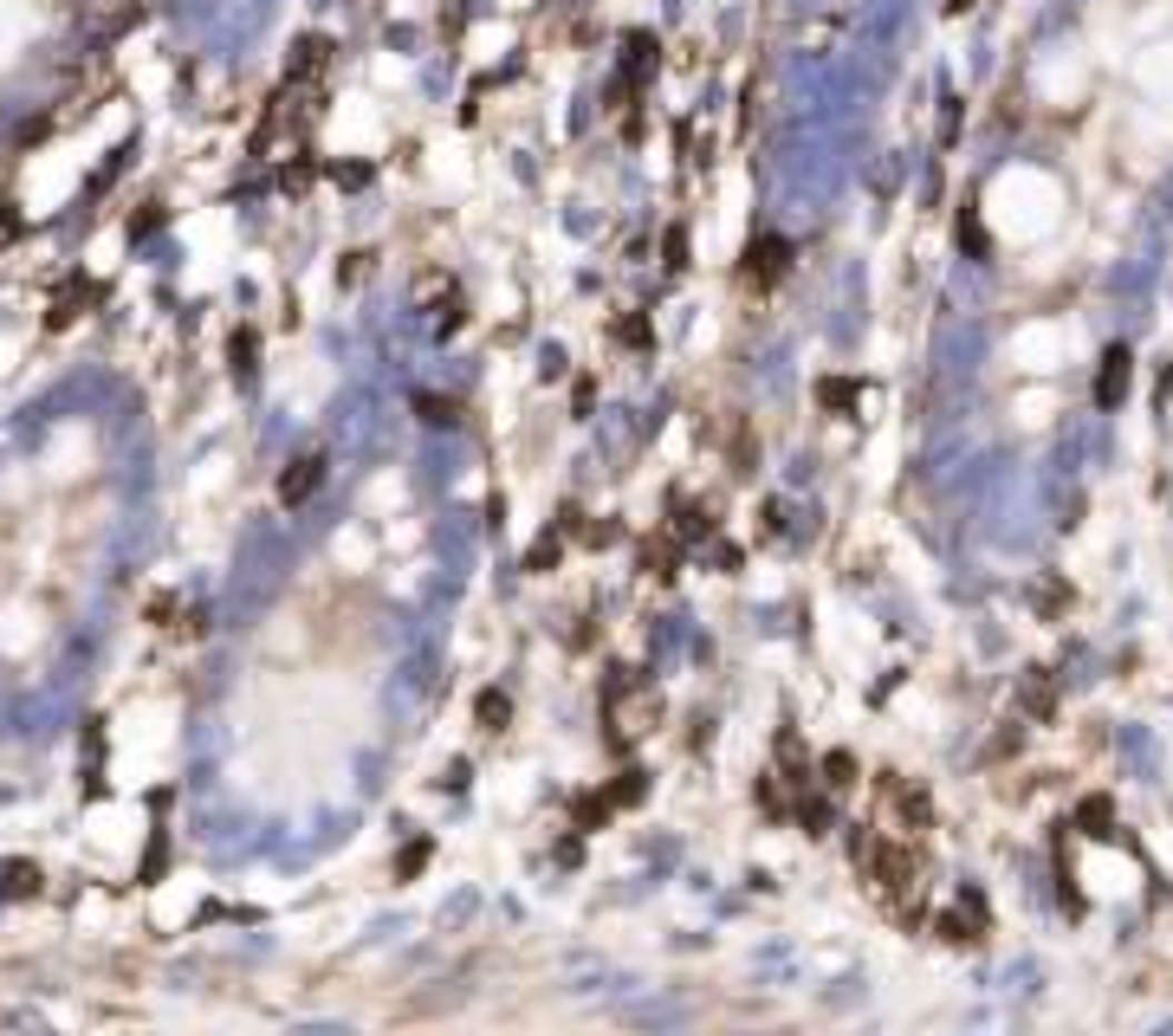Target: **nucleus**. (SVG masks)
Returning <instances> with one entry per match:
<instances>
[{
	"label": "nucleus",
	"mask_w": 1173,
	"mask_h": 1036,
	"mask_svg": "<svg viewBox=\"0 0 1173 1036\" xmlns=\"http://www.w3.org/2000/svg\"><path fill=\"white\" fill-rule=\"evenodd\" d=\"M849 855H856V868H863V881H869L895 914H908V894L921 900V849H914V836H888V829H856V843H849Z\"/></svg>",
	"instance_id": "1"
},
{
	"label": "nucleus",
	"mask_w": 1173,
	"mask_h": 1036,
	"mask_svg": "<svg viewBox=\"0 0 1173 1036\" xmlns=\"http://www.w3.org/2000/svg\"><path fill=\"white\" fill-rule=\"evenodd\" d=\"M655 719H662V694L648 687L636 667H609V680H604V726H609V745H616V751H629V745L643 739Z\"/></svg>",
	"instance_id": "2"
},
{
	"label": "nucleus",
	"mask_w": 1173,
	"mask_h": 1036,
	"mask_svg": "<svg viewBox=\"0 0 1173 1036\" xmlns=\"http://www.w3.org/2000/svg\"><path fill=\"white\" fill-rule=\"evenodd\" d=\"M739 272H746V286L772 292V286H778V279L792 272V247H785L778 233H758L753 247H746V266H739Z\"/></svg>",
	"instance_id": "3"
},
{
	"label": "nucleus",
	"mask_w": 1173,
	"mask_h": 1036,
	"mask_svg": "<svg viewBox=\"0 0 1173 1036\" xmlns=\"http://www.w3.org/2000/svg\"><path fill=\"white\" fill-rule=\"evenodd\" d=\"M325 474H331V460H325V454H299V460L279 474V506H305V499L325 486Z\"/></svg>",
	"instance_id": "4"
},
{
	"label": "nucleus",
	"mask_w": 1173,
	"mask_h": 1036,
	"mask_svg": "<svg viewBox=\"0 0 1173 1036\" xmlns=\"http://www.w3.org/2000/svg\"><path fill=\"white\" fill-rule=\"evenodd\" d=\"M934 926H941L946 946H980V939H985V900H980V894H966V900H960L953 914H941Z\"/></svg>",
	"instance_id": "5"
},
{
	"label": "nucleus",
	"mask_w": 1173,
	"mask_h": 1036,
	"mask_svg": "<svg viewBox=\"0 0 1173 1036\" xmlns=\"http://www.w3.org/2000/svg\"><path fill=\"white\" fill-rule=\"evenodd\" d=\"M1129 376H1135V357H1129V343H1109L1102 350V370H1096V402L1115 408L1122 396H1129Z\"/></svg>",
	"instance_id": "6"
},
{
	"label": "nucleus",
	"mask_w": 1173,
	"mask_h": 1036,
	"mask_svg": "<svg viewBox=\"0 0 1173 1036\" xmlns=\"http://www.w3.org/2000/svg\"><path fill=\"white\" fill-rule=\"evenodd\" d=\"M228 370H233V382H254V370H260V331L254 325H240L228 337Z\"/></svg>",
	"instance_id": "7"
},
{
	"label": "nucleus",
	"mask_w": 1173,
	"mask_h": 1036,
	"mask_svg": "<svg viewBox=\"0 0 1173 1036\" xmlns=\"http://www.w3.org/2000/svg\"><path fill=\"white\" fill-rule=\"evenodd\" d=\"M1076 829H1083V836H1096V843H1115V804H1109V797H1083V804H1076Z\"/></svg>",
	"instance_id": "8"
},
{
	"label": "nucleus",
	"mask_w": 1173,
	"mask_h": 1036,
	"mask_svg": "<svg viewBox=\"0 0 1173 1036\" xmlns=\"http://www.w3.org/2000/svg\"><path fill=\"white\" fill-rule=\"evenodd\" d=\"M675 557H682V538H675V531H668V538H648L643 545V577L675 584Z\"/></svg>",
	"instance_id": "9"
},
{
	"label": "nucleus",
	"mask_w": 1173,
	"mask_h": 1036,
	"mask_svg": "<svg viewBox=\"0 0 1173 1036\" xmlns=\"http://www.w3.org/2000/svg\"><path fill=\"white\" fill-rule=\"evenodd\" d=\"M1018 706L1031 713V719H1051V713H1057V680H1051V667H1037V674L1024 680Z\"/></svg>",
	"instance_id": "10"
},
{
	"label": "nucleus",
	"mask_w": 1173,
	"mask_h": 1036,
	"mask_svg": "<svg viewBox=\"0 0 1173 1036\" xmlns=\"http://www.w3.org/2000/svg\"><path fill=\"white\" fill-rule=\"evenodd\" d=\"M714 531H719V518L707 512V506H694V499L675 506V538H682V545H700V538H714Z\"/></svg>",
	"instance_id": "11"
},
{
	"label": "nucleus",
	"mask_w": 1173,
	"mask_h": 1036,
	"mask_svg": "<svg viewBox=\"0 0 1173 1036\" xmlns=\"http://www.w3.org/2000/svg\"><path fill=\"white\" fill-rule=\"evenodd\" d=\"M817 771H824V777H817V790H824V797H849V790H856V758H849V751H831Z\"/></svg>",
	"instance_id": "12"
},
{
	"label": "nucleus",
	"mask_w": 1173,
	"mask_h": 1036,
	"mask_svg": "<svg viewBox=\"0 0 1173 1036\" xmlns=\"http://www.w3.org/2000/svg\"><path fill=\"white\" fill-rule=\"evenodd\" d=\"M325 66H331V39L305 33L299 46H292V78H318Z\"/></svg>",
	"instance_id": "13"
},
{
	"label": "nucleus",
	"mask_w": 1173,
	"mask_h": 1036,
	"mask_svg": "<svg viewBox=\"0 0 1173 1036\" xmlns=\"http://www.w3.org/2000/svg\"><path fill=\"white\" fill-rule=\"evenodd\" d=\"M474 719H480V733H506V719H513V700H506L499 687H487V694L474 700Z\"/></svg>",
	"instance_id": "14"
},
{
	"label": "nucleus",
	"mask_w": 1173,
	"mask_h": 1036,
	"mask_svg": "<svg viewBox=\"0 0 1173 1036\" xmlns=\"http://www.w3.org/2000/svg\"><path fill=\"white\" fill-rule=\"evenodd\" d=\"M817 402L843 415V408H856V402H863V382H849V376H824V382H817Z\"/></svg>",
	"instance_id": "15"
},
{
	"label": "nucleus",
	"mask_w": 1173,
	"mask_h": 1036,
	"mask_svg": "<svg viewBox=\"0 0 1173 1036\" xmlns=\"http://www.w3.org/2000/svg\"><path fill=\"white\" fill-rule=\"evenodd\" d=\"M558 557H565V531H545V538H538V545L526 551V570H531V577H545Z\"/></svg>",
	"instance_id": "16"
},
{
	"label": "nucleus",
	"mask_w": 1173,
	"mask_h": 1036,
	"mask_svg": "<svg viewBox=\"0 0 1173 1036\" xmlns=\"http://www.w3.org/2000/svg\"><path fill=\"white\" fill-rule=\"evenodd\" d=\"M609 810H616V804H609L604 790H590V797H577V829H597V823H609Z\"/></svg>",
	"instance_id": "17"
},
{
	"label": "nucleus",
	"mask_w": 1173,
	"mask_h": 1036,
	"mask_svg": "<svg viewBox=\"0 0 1173 1036\" xmlns=\"http://www.w3.org/2000/svg\"><path fill=\"white\" fill-rule=\"evenodd\" d=\"M416 408H421V421H428V428H455V421H460L455 402H441V396H416Z\"/></svg>",
	"instance_id": "18"
},
{
	"label": "nucleus",
	"mask_w": 1173,
	"mask_h": 1036,
	"mask_svg": "<svg viewBox=\"0 0 1173 1036\" xmlns=\"http://www.w3.org/2000/svg\"><path fill=\"white\" fill-rule=\"evenodd\" d=\"M428 855H435L428 843H409V849L396 855V881H416L421 868H428Z\"/></svg>",
	"instance_id": "19"
},
{
	"label": "nucleus",
	"mask_w": 1173,
	"mask_h": 1036,
	"mask_svg": "<svg viewBox=\"0 0 1173 1036\" xmlns=\"http://www.w3.org/2000/svg\"><path fill=\"white\" fill-rule=\"evenodd\" d=\"M604 797L616 804V810H623V804H643V771H623V777H616V784L604 790Z\"/></svg>",
	"instance_id": "20"
},
{
	"label": "nucleus",
	"mask_w": 1173,
	"mask_h": 1036,
	"mask_svg": "<svg viewBox=\"0 0 1173 1036\" xmlns=\"http://www.w3.org/2000/svg\"><path fill=\"white\" fill-rule=\"evenodd\" d=\"M7 894H13V900H27V894H39V868H27V861H13V868H7Z\"/></svg>",
	"instance_id": "21"
},
{
	"label": "nucleus",
	"mask_w": 1173,
	"mask_h": 1036,
	"mask_svg": "<svg viewBox=\"0 0 1173 1036\" xmlns=\"http://www.w3.org/2000/svg\"><path fill=\"white\" fill-rule=\"evenodd\" d=\"M960 247H966V253H973V259H985V253H992V240H985V227L973 221V215L960 221Z\"/></svg>",
	"instance_id": "22"
},
{
	"label": "nucleus",
	"mask_w": 1173,
	"mask_h": 1036,
	"mask_svg": "<svg viewBox=\"0 0 1173 1036\" xmlns=\"http://www.w3.org/2000/svg\"><path fill=\"white\" fill-rule=\"evenodd\" d=\"M616 337H623V343H636V350H643V343H648V318H623V325H616Z\"/></svg>",
	"instance_id": "23"
},
{
	"label": "nucleus",
	"mask_w": 1173,
	"mask_h": 1036,
	"mask_svg": "<svg viewBox=\"0 0 1173 1036\" xmlns=\"http://www.w3.org/2000/svg\"><path fill=\"white\" fill-rule=\"evenodd\" d=\"M668 266H675V272H682V266H687V233H682V227L668 233Z\"/></svg>",
	"instance_id": "24"
}]
</instances>
